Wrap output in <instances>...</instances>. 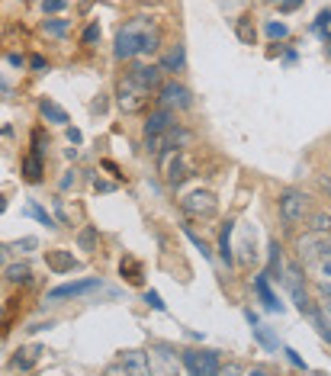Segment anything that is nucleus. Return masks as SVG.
I'll return each mask as SVG.
<instances>
[{"mask_svg": "<svg viewBox=\"0 0 331 376\" xmlns=\"http://www.w3.org/2000/svg\"><path fill=\"white\" fill-rule=\"evenodd\" d=\"M158 45H161V29L154 20H145V16L129 20L116 32V58L119 61H129L135 55H154Z\"/></svg>", "mask_w": 331, "mask_h": 376, "instance_id": "f257e3e1", "label": "nucleus"}, {"mask_svg": "<svg viewBox=\"0 0 331 376\" xmlns=\"http://www.w3.org/2000/svg\"><path fill=\"white\" fill-rule=\"evenodd\" d=\"M116 103H119L123 113H142L148 103H151V90L129 74V77H123V81L116 84Z\"/></svg>", "mask_w": 331, "mask_h": 376, "instance_id": "f03ea898", "label": "nucleus"}, {"mask_svg": "<svg viewBox=\"0 0 331 376\" xmlns=\"http://www.w3.org/2000/svg\"><path fill=\"white\" fill-rule=\"evenodd\" d=\"M296 257L302 264H315L321 257H331V232H315L312 229L309 235L296 238Z\"/></svg>", "mask_w": 331, "mask_h": 376, "instance_id": "7ed1b4c3", "label": "nucleus"}, {"mask_svg": "<svg viewBox=\"0 0 331 376\" xmlns=\"http://www.w3.org/2000/svg\"><path fill=\"white\" fill-rule=\"evenodd\" d=\"M309 216V196L302 193V190H283L280 193V219L286 229H296L299 222H306Z\"/></svg>", "mask_w": 331, "mask_h": 376, "instance_id": "20e7f679", "label": "nucleus"}, {"mask_svg": "<svg viewBox=\"0 0 331 376\" xmlns=\"http://www.w3.org/2000/svg\"><path fill=\"white\" fill-rule=\"evenodd\" d=\"M158 161H161V174H164V180H168L171 187L184 183L190 174H193V164L187 161V154L180 151V148H164V151L158 154Z\"/></svg>", "mask_w": 331, "mask_h": 376, "instance_id": "39448f33", "label": "nucleus"}, {"mask_svg": "<svg viewBox=\"0 0 331 376\" xmlns=\"http://www.w3.org/2000/svg\"><path fill=\"white\" fill-rule=\"evenodd\" d=\"M180 209L193 219H212L219 212V199H215V193H209V190H193V193H187L180 199Z\"/></svg>", "mask_w": 331, "mask_h": 376, "instance_id": "423d86ee", "label": "nucleus"}, {"mask_svg": "<svg viewBox=\"0 0 331 376\" xmlns=\"http://www.w3.org/2000/svg\"><path fill=\"white\" fill-rule=\"evenodd\" d=\"M180 363H184L190 373H203V376L222 373L219 351H180Z\"/></svg>", "mask_w": 331, "mask_h": 376, "instance_id": "0eeeda50", "label": "nucleus"}, {"mask_svg": "<svg viewBox=\"0 0 331 376\" xmlns=\"http://www.w3.org/2000/svg\"><path fill=\"white\" fill-rule=\"evenodd\" d=\"M190 103H193V97H190V90L184 84L168 81V84L158 87V106H164V110H187Z\"/></svg>", "mask_w": 331, "mask_h": 376, "instance_id": "6e6552de", "label": "nucleus"}, {"mask_svg": "<svg viewBox=\"0 0 331 376\" xmlns=\"http://www.w3.org/2000/svg\"><path fill=\"white\" fill-rule=\"evenodd\" d=\"M106 373H138V376H145V373H151V360H148V354H142V351H126L116 363L106 366Z\"/></svg>", "mask_w": 331, "mask_h": 376, "instance_id": "1a4fd4ad", "label": "nucleus"}, {"mask_svg": "<svg viewBox=\"0 0 331 376\" xmlns=\"http://www.w3.org/2000/svg\"><path fill=\"white\" fill-rule=\"evenodd\" d=\"M286 286H290V293H293V302L296 305H299V312H302V315H306V312L312 309V305H315V302H312L309 299V293H306V286H302V274H299V267H290V270H286Z\"/></svg>", "mask_w": 331, "mask_h": 376, "instance_id": "9d476101", "label": "nucleus"}, {"mask_svg": "<svg viewBox=\"0 0 331 376\" xmlns=\"http://www.w3.org/2000/svg\"><path fill=\"white\" fill-rule=\"evenodd\" d=\"M100 290V280L90 277V280H74V283H65V286H55V290L48 293V299H71V296H87Z\"/></svg>", "mask_w": 331, "mask_h": 376, "instance_id": "9b49d317", "label": "nucleus"}, {"mask_svg": "<svg viewBox=\"0 0 331 376\" xmlns=\"http://www.w3.org/2000/svg\"><path fill=\"white\" fill-rule=\"evenodd\" d=\"M177 126V116H174V110H164V106H158L148 116V122H145V138H151V135H164L168 129H174Z\"/></svg>", "mask_w": 331, "mask_h": 376, "instance_id": "f8f14e48", "label": "nucleus"}, {"mask_svg": "<svg viewBox=\"0 0 331 376\" xmlns=\"http://www.w3.org/2000/svg\"><path fill=\"white\" fill-rule=\"evenodd\" d=\"M129 74H132L138 84H145L148 90H158V87H161V74H164V68H161V65H135Z\"/></svg>", "mask_w": 331, "mask_h": 376, "instance_id": "ddd939ff", "label": "nucleus"}, {"mask_svg": "<svg viewBox=\"0 0 331 376\" xmlns=\"http://www.w3.org/2000/svg\"><path fill=\"white\" fill-rule=\"evenodd\" d=\"M45 264L51 274H68V270L77 267V257L71 254V251H48L45 254Z\"/></svg>", "mask_w": 331, "mask_h": 376, "instance_id": "4468645a", "label": "nucleus"}, {"mask_svg": "<svg viewBox=\"0 0 331 376\" xmlns=\"http://www.w3.org/2000/svg\"><path fill=\"white\" fill-rule=\"evenodd\" d=\"M254 290H257V296H260V302H264V305H267V309H270V312H277V309H280V312H283V305H280V299H277V296H273V290H270V277H267V274H257V277H254Z\"/></svg>", "mask_w": 331, "mask_h": 376, "instance_id": "2eb2a0df", "label": "nucleus"}, {"mask_svg": "<svg viewBox=\"0 0 331 376\" xmlns=\"http://www.w3.org/2000/svg\"><path fill=\"white\" fill-rule=\"evenodd\" d=\"M39 357H42V347H39V344H32V347H20V351H16V357L10 360V366H13V370H32Z\"/></svg>", "mask_w": 331, "mask_h": 376, "instance_id": "dca6fc26", "label": "nucleus"}, {"mask_svg": "<svg viewBox=\"0 0 331 376\" xmlns=\"http://www.w3.org/2000/svg\"><path fill=\"white\" fill-rule=\"evenodd\" d=\"M232 229H235V219H229V222L222 225V232H219V257H222L225 267L235 264V257H232Z\"/></svg>", "mask_w": 331, "mask_h": 376, "instance_id": "f3484780", "label": "nucleus"}, {"mask_svg": "<svg viewBox=\"0 0 331 376\" xmlns=\"http://www.w3.org/2000/svg\"><path fill=\"white\" fill-rule=\"evenodd\" d=\"M23 180H29V183H39L42 180V154L29 151L23 158Z\"/></svg>", "mask_w": 331, "mask_h": 376, "instance_id": "a211bd4d", "label": "nucleus"}, {"mask_svg": "<svg viewBox=\"0 0 331 376\" xmlns=\"http://www.w3.org/2000/svg\"><path fill=\"white\" fill-rule=\"evenodd\" d=\"M148 357H158L161 363H154L151 370H177V354H174V347H168V344H158Z\"/></svg>", "mask_w": 331, "mask_h": 376, "instance_id": "6ab92c4d", "label": "nucleus"}, {"mask_svg": "<svg viewBox=\"0 0 331 376\" xmlns=\"http://www.w3.org/2000/svg\"><path fill=\"white\" fill-rule=\"evenodd\" d=\"M97 244H100V232L93 229V225H84V229L77 232V248H81V251L93 254V251H97Z\"/></svg>", "mask_w": 331, "mask_h": 376, "instance_id": "aec40b11", "label": "nucleus"}, {"mask_svg": "<svg viewBox=\"0 0 331 376\" xmlns=\"http://www.w3.org/2000/svg\"><path fill=\"white\" fill-rule=\"evenodd\" d=\"M39 110H42V116H45L48 122H55V126H68V113L58 106V103L42 100V103H39Z\"/></svg>", "mask_w": 331, "mask_h": 376, "instance_id": "412c9836", "label": "nucleus"}, {"mask_svg": "<svg viewBox=\"0 0 331 376\" xmlns=\"http://www.w3.org/2000/svg\"><path fill=\"white\" fill-rule=\"evenodd\" d=\"M184 58H187L184 45H174L168 55L161 58V68H164V71H180V68H184Z\"/></svg>", "mask_w": 331, "mask_h": 376, "instance_id": "4be33fe9", "label": "nucleus"}, {"mask_svg": "<svg viewBox=\"0 0 331 376\" xmlns=\"http://www.w3.org/2000/svg\"><path fill=\"white\" fill-rule=\"evenodd\" d=\"M119 270H123V277H126L132 286H138V283L145 280V277H142V264H138L135 257H123V264H119Z\"/></svg>", "mask_w": 331, "mask_h": 376, "instance_id": "5701e85b", "label": "nucleus"}, {"mask_svg": "<svg viewBox=\"0 0 331 376\" xmlns=\"http://www.w3.org/2000/svg\"><path fill=\"white\" fill-rule=\"evenodd\" d=\"M283 260H280V244L270 241V267H267V277L270 280H283Z\"/></svg>", "mask_w": 331, "mask_h": 376, "instance_id": "b1692460", "label": "nucleus"}, {"mask_svg": "<svg viewBox=\"0 0 331 376\" xmlns=\"http://www.w3.org/2000/svg\"><path fill=\"white\" fill-rule=\"evenodd\" d=\"M7 280H10V283H29L32 280V270H29V264H10L7 267Z\"/></svg>", "mask_w": 331, "mask_h": 376, "instance_id": "393cba45", "label": "nucleus"}, {"mask_svg": "<svg viewBox=\"0 0 331 376\" xmlns=\"http://www.w3.org/2000/svg\"><path fill=\"white\" fill-rule=\"evenodd\" d=\"M23 216H32L36 222L48 225V229H55V219H51V216H48V212H45V209H42L39 203H26V206H23Z\"/></svg>", "mask_w": 331, "mask_h": 376, "instance_id": "a878e982", "label": "nucleus"}, {"mask_svg": "<svg viewBox=\"0 0 331 376\" xmlns=\"http://www.w3.org/2000/svg\"><path fill=\"white\" fill-rule=\"evenodd\" d=\"M235 32H238V39L245 42V45H254V26H251V16H241L238 23H235Z\"/></svg>", "mask_w": 331, "mask_h": 376, "instance_id": "bb28decb", "label": "nucleus"}, {"mask_svg": "<svg viewBox=\"0 0 331 376\" xmlns=\"http://www.w3.org/2000/svg\"><path fill=\"white\" fill-rule=\"evenodd\" d=\"M238 251H241V254H238V260H241V264H254V260H257V248H254V241H251V235H248V238H241V244H238Z\"/></svg>", "mask_w": 331, "mask_h": 376, "instance_id": "cd10ccee", "label": "nucleus"}, {"mask_svg": "<svg viewBox=\"0 0 331 376\" xmlns=\"http://www.w3.org/2000/svg\"><path fill=\"white\" fill-rule=\"evenodd\" d=\"M254 338H257V344H260V347H267V351H273V347H277V338H273V331H270L267 325H260V321L254 325Z\"/></svg>", "mask_w": 331, "mask_h": 376, "instance_id": "c85d7f7f", "label": "nucleus"}, {"mask_svg": "<svg viewBox=\"0 0 331 376\" xmlns=\"http://www.w3.org/2000/svg\"><path fill=\"white\" fill-rule=\"evenodd\" d=\"M184 235H187V238H190V241H193V244H196V248H199V251H203V257H206V260H209V257H212V251H209V244H206V238H199V235H196L193 229H184Z\"/></svg>", "mask_w": 331, "mask_h": 376, "instance_id": "c756f323", "label": "nucleus"}, {"mask_svg": "<svg viewBox=\"0 0 331 376\" xmlns=\"http://www.w3.org/2000/svg\"><path fill=\"white\" fill-rule=\"evenodd\" d=\"M42 29L51 32V36H65V32H68V20H45Z\"/></svg>", "mask_w": 331, "mask_h": 376, "instance_id": "7c9ffc66", "label": "nucleus"}, {"mask_svg": "<svg viewBox=\"0 0 331 376\" xmlns=\"http://www.w3.org/2000/svg\"><path fill=\"white\" fill-rule=\"evenodd\" d=\"M312 229L315 232H331V216L328 212H315L312 216Z\"/></svg>", "mask_w": 331, "mask_h": 376, "instance_id": "2f4dec72", "label": "nucleus"}, {"mask_svg": "<svg viewBox=\"0 0 331 376\" xmlns=\"http://www.w3.org/2000/svg\"><path fill=\"white\" fill-rule=\"evenodd\" d=\"M267 36L270 39H286L290 36V26L286 23H267Z\"/></svg>", "mask_w": 331, "mask_h": 376, "instance_id": "473e14b6", "label": "nucleus"}, {"mask_svg": "<svg viewBox=\"0 0 331 376\" xmlns=\"http://www.w3.org/2000/svg\"><path fill=\"white\" fill-rule=\"evenodd\" d=\"M97 39H100V23H90V26L81 32V42H84V45H93Z\"/></svg>", "mask_w": 331, "mask_h": 376, "instance_id": "72a5a7b5", "label": "nucleus"}, {"mask_svg": "<svg viewBox=\"0 0 331 376\" xmlns=\"http://www.w3.org/2000/svg\"><path fill=\"white\" fill-rule=\"evenodd\" d=\"M328 26H331V10H321V13H318V20H315V26H312V29H315V32H321V36H325V32H328Z\"/></svg>", "mask_w": 331, "mask_h": 376, "instance_id": "f704fd0d", "label": "nucleus"}, {"mask_svg": "<svg viewBox=\"0 0 331 376\" xmlns=\"http://www.w3.org/2000/svg\"><path fill=\"white\" fill-rule=\"evenodd\" d=\"M32 151H36V154H45V132H42V129L32 132Z\"/></svg>", "mask_w": 331, "mask_h": 376, "instance_id": "c9c22d12", "label": "nucleus"}, {"mask_svg": "<svg viewBox=\"0 0 331 376\" xmlns=\"http://www.w3.org/2000/svg\"><path fill=\"white\" fill-rule=\"evenodd\" d=\"M145 302H148V305H151V309H154V312H164V302H161V296H158V293H154V290H148V293H145Z\"/></svg>", "mask_w": 331, "mask_h": 376, "instance_id": "e433bc0d", "label": "nucleus"}, {"mask_svg": "<svg viewBox=\"0 0 331 376\" xmlns=\"http://www.w3.org/2000/svg\"><path fill=\"white\" fill-rule=\"evenodd\" d=\"M283 354H286V360H290V363L296 366V370H306V360H302V357H299V354H296V351H293V347H286V351H283Z\"/></svg>", "mask_w": 331, "mask_h": 376, "instance_id": "4c0bfd02", "label": "nucleus"}, {"mask_svg": "<svg viewBox=\"0 0 331 376\" xmlns=\"http://www.w3.org/2000/svg\"><path fill=\"white\" fill-rule=\"evenodd\" d=\"M42 10H45V13H62L65 0H42Z\"/></svg>", "mask_w": 331, "mask_h": 376, "instance_id": "58836bf2", "label": "nucleus"}, {"mask_svg": "<svg viewBox=\"0 0 331 376\" xmlns=\"http://www.w3.org/2000/svg\"><path fill=\"white\" fill-rule=\"evenodd\" d=\"M36 244H39L36 238H23V241H16V244H13V251H20V254H23V251H32Z\"/></svg>", "mask_w": 331, "mask_h": 376, "instance_id": "ea45409f", "label": "nucleus"}, {"mask_svg": "<svg viewBox=\"0 0 331 376\" xmlns=\"http://www.w3.org/2000/svg\"><path fill=\"white\" fill-rule=\"evenodd\" d=\"M277 4H280V10H283V13H293V10H299L302 0H277Z\"/></svg>", "mask_w": 331, "mask_h": 376, "instance_id": "a19ab883", "label": "nucleus"}, {"mask_svg": "<svg viewBox=\"0 0 331 376\" xmlns=\"http://www.w3.org/2000/svg\"><path fill=\"white\" fill-rule=\"evenodd\" d=\"M93 187H97L100 193H109V190H116V183H109V180H100V177H93Z\"/></svg>", "mask_w": 331, "mask_h": 376, "instance_id": "79ce46f5", "label": "nucleus"}, {"mask_svg": "<svg viewBox=\"0 0 331 376\" xmlns=\"http://www.w3.org/2000/svg\"><path fill=\"white\" fill-rule=\"evenodd\" d=\"M74 180H77V171H65V177H62V190H68Z\"/></svg>", "mask_w": 331, "mask_h": 376, "instance_id": "37998d69", "label": "nucleus"}, {"mask_svg": "<svg viewBox=\"0 0 331 376\" xmlns=\"http://www.w3.org/2000/svg\"><path fill=\"white\" fill-rule=\"evenodd\" d=\"M68 138H71V145H81V132H77V129H71V126H68Z\"/></svg>", "mask_w": 331, "mask_h": 376, "instance_id": "c03bdc74", "label": "nucleus"}, {"mask_svg": "<svg viewBox=\"0 0 331 376\" xmlns=\"http://www.w3.org/2000/svg\"><path fill=\"white\" fill-rule=\"evenodd\" d=\"M29 65L36 68V71H42V68H45V58H42V55H32V61H29Z\"/></svg>", "mask_w": 331, "mask_h": 376, "instance_id": "a18cd8bd", "label": "nucleus"}, {"mask_svg": "<svg viewBox=\"0 0 331 376\" xmlns=\"http://www.w3.org/2000/svg\"><path fill=\"white\" fill-rule=\"evenodd\" d=\"M103 168H106V171L113 174V177H123V174H119V168H116V164H113V161H103Z\"/></svg>", "mask_w": 331, "mask_h": 376, "instance_id": "49530a36", "label": "nucleus"}, {"mask_svg": "<svg viewBox=\"0 0 331 376\" xmlns=\"http://www.w3.org/2000/svg\"><path fill=\"white\" fill-rule=\"evenodd\" d=\"M321 299H325V305L331 309V286H321Z\"/></svg>", "mask_w": 331, "mask_h": 376, "instance_id": "de8ad7c7", "label": "nucleus"}, {"mask_svg": "<svg viewBox=\"0 0 331 376\" xmlns=\"http://www.w3.org/2000/svg\"><path fill=\"white\" fill-rule=\"evenodd\" d=\"M325 45H328V55H331V32H325Z\"/></svg>", "mask_w": 331, "mask_h": 376, "instance_id": "09e8293b", "label": "nucleus"}, {"mask_svg": "<svg viewBox=\"0 0 331 376\" xmlns=\"http://www.w3.org/2000/svg\"><path fill=\"white\" fill-rule=\"evenodd\" d=\"M4 209H7V199H4V196H0V212H4Z\"/></svg>", "mask_w": 331, "mask_h": 376, "instance_id": "8fccbe9b", "label": "nucleus"}, {"mask_svg": "<svg viewBox=\"0 0 331 376\" xmlns=\"http://www.w3.org/2000/svg\"><path fill=\"white\" fill-rule=\"evenodd\" d=\"M325 274H328V277H331V260H328V264H325Z\"/></svg>", "mask_w": 331, "mask_h": 376, "instance_id": "3c124183", "label": "nucleus"}, {"mask_svg": "<svg viewBox=\"0 0 331 376\" xmlns=\"http://www.w3.org/2000/svg\"><path fill=\"white\" fill-rule=\"evenodd\" d=\"M142 4H158V0H142Z\"/></svg>", "mask_w": 331, "mask_h": 376, "instance_id": "603ef678", "label": "nucleus"}, {"mask_svg": "<svg viewBox=\"0 0 331 376\" xmlns=\"http://www.w3.org/2000/svg\"><path fill=\"white\" fill-rule=\"evenodd\" d=\"M0 318H4V305H0Z\"/></svg>", "mask_w": 331, "mask_h": 376, "instance_id": "864d4df0", "label": "nucleus"}]
</instances>
